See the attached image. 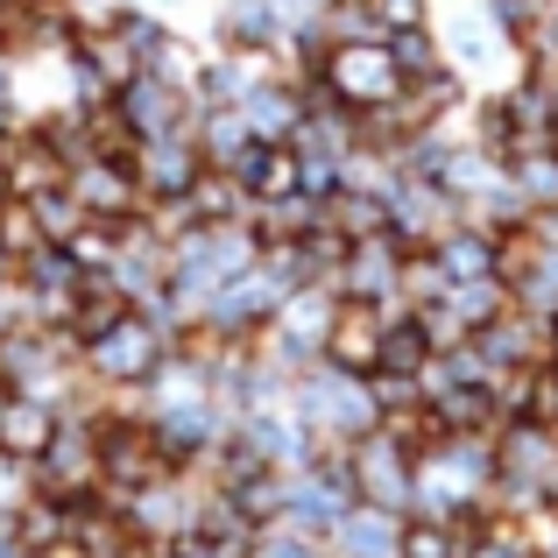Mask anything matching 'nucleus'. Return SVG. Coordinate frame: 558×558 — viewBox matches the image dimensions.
<instances>
[{
  "label": "nucleus",
  "instance_id": "f257e3e1",
  "mask_svg": "<svg viewBox=\"0 0 558 558\" xmlns=\"http://www.w3.org/2000/svg\"><path fill=\"white\" fill-rule=\"evenodd\" d=\"M495 495V432H438L410 466V517H474Z\"/></svg>",
  "mask_w": 558,
  "mask_h": 558
},
{
  "label": "nucleus",
  "instance_id": "f03ea898",
  "mask_svg": "<svg viewBox=\"0 0 558 558\" xmlns=\"http://www.w3.org/2000/svg\"><path fill=\"white\" fill-rule=\"evenodd\" d=\"M290 417L312 432V452H318V446H354L361 432H375L381 403H375L368 375H347V368H332V361H312L304 375H290Z\"/></svg>",
  "mask_w": 558,
  "mask_h": 558
},
{
  "label": "nucleus",
  "instance_id": "7ed1b4c3",
  "mask_svg": "<svg viewBox=\"0 0 558 558\" xmlns=\"http://www.w3.org/2000/svg\"><path fill=\"white\" fill-rule=\"evenodd\" d=\"M93 432H99V495H107V502L128 509V495H142V488H156V481L184 474L149 417H99Z\"/></svg>",
  "mask_w": 558,
  "mask_h": 558
},
{
  "label": "nucleus",
  "instance_id": "20e7f679",
  "mask_svg": "<svg viewBox=\"0 0 558 558\" xmlns=\"http://www.w3.org/2000/svg\"><path fill=\"white\" fill-rule=\"evenodd\" d=\"M340 312V290L332 283H304L276 304V318L262 326V361H276L283 375H304L312 361H326V332Z\"/></svg>",
  "mask_w": 558,
  "mask_h": 558
},
{
  "label": "nucleus",
  "instance_id": "39448f33",
  "mask_svg": "<svg viewBox=\"0 0 558 558\" xmlns=\"http://www.w3.org/2000/svg\"><path fill=\"white\" fill-rule=\"evenodd\" d=\"M163 361H170V326H163V318H149V312L135 304L121 326H107L99 340H85L78 368L113 389V381H149Z\"/></svg>",
  "mask_w": 558,
  "mask_h": 558
},
{
  "label": "nucleus",
  "instance_id": "423d86ee",
  "mask_svg": "<svg viewBox=\"0 0 558 558\" xmlns=\"http://www.w3.org/2000/svg\"><path fill=\"white\" fill-rule=\"evenodd\" d=\"M318 85H326L340 107H354V113L403 99V71H396V57H389V43H381V36L375 43H332Z\"/></svg>",
  "mask_w": 558,
  "mask_h": 558
},
{
  "label": "nucleus",
  "instance_id": "0eeeda50",
  "mask_svg": "<svg viewBox=\"0 0 558 558\" xmlns=\"http://www.w3.org/2000/svg\"><path fill=\"white\" fill-rule=\"evenodd\" d=\"M381 198H389V233L403 247H432L438 233H452L466 219L460 198H452L446 184H438V178H417V170H403V163H396V178H389Z\"/></svg>",
  "mask_w": 558,
  "mask_h": 558
},
{
  "label": "nucleus",
  "instance_id": "6e6552de",
  "mask_svg": "<svg viewBox=\"0 0 558 558\" xmlns=\"http://www.w3.org/2000/svg\"><path fill=\"white\" fill-rule=\"evenodd\" d=\"M410 466H417V452H410L403 438H389L381 424H375V432H361L354 446H347V474H354V502L396 509V517H410Z\"/></svg>",
  "mask_w": 558,
  "mask_h": 558
},
{
  "label": "nucleus",
  "instance_id": "1a4fd4ad",
  "mask_svg": "<svg viewBox=\"0 0 558 558\" xmlns=\"http://www.w3.org/2000/svg\"><path fill=\"white\" fill-rule=\"evenodd\" d=\"M36 488L57 495V502H93L99 495V432L78 417H57V438L36 452Z\"/></svg>",
  "mask_w": 558,
  "mask_h": 558
},
{
  "label": "nucleus",
  "instance_id": "9d476101",
  "mask_svg": "<svg viewBox=\"0 0 558 558\" xmlns=\"http://www.w3.org/2000/svg\"><path fill=\"white\" fill-rule=\"evenodd\" d=\"M121 113L135 121V135L142 142H156V135H198V93H191L184 78H163V71H142V78H128L121 93Z\"/></svg>",
  "mask_w": 558,
  "mask_h": 558
},
{
  "label": "nucleus",
  "instance_id": "9b49d317",
  "mask_svg": "<svg viewBox=\"0 0 558 558\" xmlns=\"http://www.w3.org/2000/svg\"><path fill=\"white\" fill-rule=\"evenodd\" d=\"M403 255H410V247L396 241L389 227L368 233V241H347V262H340V276H332V290H340V298H354V304L410 312V304L396 298V283H403Z\"/></svg>",
  "mask_w": 558,
  "mask_h": 558
},
{
  "label": "nucleus",
  "instance_id": "f8f14e48",
  "mask_svg": "<svg viewBox=\"0 0 558 558\" xmlns=\"http://www.w3.org/2000/svg\"><path fill=\"white\" fill-rule=\"evenodd\" d=\"M64 191L78 198L85 219H113V227H128V219L142 213V184H135V163H128V156H85V163H71Z\"/></svg>",
  "mask_w": 558,
  "mask_h": 558
},
{
  "label": "nucleus",
  "instance_id": "ddd939ff",
  "mask_svg": "<svg viewBox=\"0 0 558 558\" xmlns=\"http://www.w3.org/2000/svg\"><path fill=\"white\" fill-rule=\"evenodd\" d=\"M474 347H481V361H488L495 375H502V368H545V361H558L551 318L545 312H523V304H509L502 318H488V326L474 332Z\"/></svg>",
  "mask_w": 558,
  "mask_h": 558
},
{
  "label": "nucleus",
  "instance_id": "4468645a",
  "mask_svg": "<svg viewBox=\"0 0 558 558\" xmlns=\"http://www.w3.org/2000/svg\"><path fill=\"white\" fill-rule=\"evenodd\" d=\"M128 163H135L142 205H149V198H184L205 156H198V135H156V142H142Z\"/></svg>",
  "mask_w": 558,
  "mask_h": 558
},
{
  "label": "nucleus",
  "instance_id": "2eb2a0df",
  "mask_svg": "<svg viewBox=\"0 0 558 558\" xmlns=\"http://www.w3.org/2000/svg\"><path fill=\"white\" fill-rule=\"evenodd\" d=\"M326 361H332V368H347V375H375V361H381V304L340 298L332 332H326Z\"/></svg>",
  "mask_w": 558,
  "mask_h": 558
},
{
  "label": "nucleus",
  "instance_id": "dca6fc26",
  "mask_svg": "<svg viewBox=\"0 0 558 558\" xmlns=\"http://www.w3.org/2000/svg\"><path fill=\"white\" fill-rule=\"evenodd\" d=\"M396 545H403V517H396V509H375V502H354L326 537L332 558H396Z\"/></svg>",
  "mask_w": 558,
  "mask_h": 558
},
{
  "label": "nucleus",
  "instance_id": "f3484780",
  "mask_svg": "<svg viewBox=\"0 0 558 558\" xmlns=\"http://www.w3.org/2000/svg\"><path fill=\"white\" fill-rule=\"evenodd\" d=\"M227 170L247 184V198H290V191H304V163L290 142H247Z\"/></svg>",
  "mask_w": 558,
  "mask_h": 558
},
{
  "label": "nucleus",
  "instance_id": "a211bd4d",
  "mask_svg": "<svg viewBox=\"0 0 558 558\" xmlns=\"http://www.w3.org/2000/svg\"><path fill=\"white\" fill-rule=\"evenodd\" d=\"M50 438H57V403H43L28 389H0V452L36 460Z\"/></svg>",
  "mask_w": 558,
  "mask_h": 558
},
{
  "label": "nucleus",
  "instance_id": "6ab92c4d",
  "mask_svg": "<svg viewBox=\"0 0 558 558\" xmlns=\"http://www.w3.org/2000/svg\"><path fill=\"white\" fill-rule=\"evenodd\" d=\"M241 113H247V128H255V142H290L298 121H304V85H290V78L269 71V78L241 99Z\"/></svg>",
  "mask_w": 558,
  "mask_h": 558
},
{
  "label": "nucleus",
  "instance_id": "aec40b11",
  "mask_svg": "<svg viewBox=\"0 0 558 558\" xmlns=\"http://www.w3.org/2000/svg\"><path fill=\"white\" fill-rule=\"evenodd\" d=\"M191 219H198V227H227V219H247V184L233 178L227 163H198V178H191Z\"/></svg>",
  "mask_w": 558,
  "mask_h": 558
},
{
  "label": "nucleus",
  "instance_id": "412c9836",
  "mask_svg": "<svg viewBox=\"0 0 558 558\" xmlns=\"http://www.w3.org/2000/svg\"><path fill=\"white\" fill-rule=\"evenodd\" d=\"M318 219H326L332 233H347V241H368V233L389 227V198L368 191V184H340V191L318 198Z\"/></svg>",
  "mask_w": 558,
  "mask_h": 558
},
{
  "label": "nucleus",
  "instance_id": "4be33fe9",
  "mask_svg": "<svg viewBox=\"0 0 558 558\" xmlns=\"http://www.w3.org/2000/svg\"><path fill=\"white\" fill-rule=\"evenodd\" d=\"M247 227H255V241H304V233L318 227V198L312 191H290V198H255L247 205Z\"/></svg>",
  "mask_w": 558,
  "mask_h": 558
},
{
  "label": "nucleus",
  "instance_id": "5701e85b",
  "mask_svg": "<svg viewBox=\"0 0 558 558\" xmlns=\"http://www.w3.org/2000/svg\"><path fill=\"white\" fill-rule=\"evenodd\" d=\"M432 262L460 283V276H495V233L474 227V219H460L452 233H438L432 241Z\"/></svg>",
  "mask_w": 558,
  "mask_h": 558
},
{
  "label": "nucleus",
  "instance_id": "b1692460",
  "mask_svg": "<svg viewBox=\"0 0 558 558\" xmlns=\"http://www.w3.org/2000/svg\"><path fill=\"white\" fill-rule=\"evenodd\" d=\"M509 184H517V198L531 205V213L558 205V142H537V149L509 156Z\"/></svg>",
  "mask_w": 558,
  "mask_h": 558
},
{
  "label": "nucleus",
  "instance_id": "393cba45",
  "mask_svg": "<svg viewBox=\"0 0 558 558\" xmlns=\"http://www.w3.org/2000/svg\"><path fill=\"white\" fill-rule=\"evenodd\" d=\"M78 121H85V149H93V156H135L142 149V135H135V121L121 113V99H85Z\"/></svg>",
  "mask_w": 558,
  "mask_h": 558
},
{
  "label": "nucleus",
  "instance_id": "a878e982",
  "mask_svg": "<svg viewBox=\"0 0 558 558\" xmlns=\"http://www.w3.org/2000/svg\"><path fill=\"white\" fill-rule=\"evenodd\" d=\"M389 57H396V71H403V85H417V78H432V71H446V50H438V28L432 22H417V28H389Z\"/></svg>",
  "mask_w": 558,
  "mask_h": 558
},
{
  "label": "nucleus",
  "instance_id": "bb28decb",
  "mask_svg": "<svg viewBox=\"0 0 558 558\" xmlns=\"http://www.w3.org/2000/svg\"><path fill=\"white\" fill-rule=\"evenodd\" d=\"M247 142H255V128H247L241 107H205L198 113V156L205 163H233Z\"/></svg>",
  "mask_w": 558,
  "mask_h": 558
},
{
  "label": "nucleus",
  "instance_id": "cd10ccee",
  "mask_svg": "<svg viewBox=\"0 0 558 558\" xmlns=\"http://www.w3.org/2000/svg\"><path fill=\"white\" fill-rule=\"evenodd\" d=\"M247 558H332L326 551V537H312V531H298V523H255V537H247Z\"/></svg>",
  "mask_w": 558,
  "mask_h": 558
},
{
  "label": "nucleus",
  "instance_id": "c85d7f7f",
  "mask_svg": "<svg viewBox=\"0 0 558 558\" xmlns=\"http://www.w3.org/2000/svg\"><path fill=\"white\" fill-rule=\"evenodd\" d=\"M312 28H318L326 43H375V36H381V22H375L368 0H326Z\"/></svg>",
  "mask_w": 558,
  "mask_h": 558
},
{
  "label": "nucleus",
  "instance_id": "c756f323",
  "mask_svg": "<svg viewBox=\"0 0 558 558\" xmlns=\"http://www.w3.org/2000/svg\"><path fill=\"white\" fill-rule=\"evenodd\" d=\"M509 298L523 304V312H558V241H545V255L531 262V269L517 276V283H509Z\"/></svg>",
  "mask_w": 558,
  "mask_h": 558
},
{
  "label": "nucleus",
  "instance_id": "7c9ffc66",
  "mask_svg": "<svg viewBox=\"0 0 558 558\" xmlns=\"http://www.w3.org/2000/svg\"><path fill=\"white\" fill-rule=\"evenodd\" d=\"M64 255L78 262L85 276H99V269H107L113 255H121V227H113V219H85V227L71 233V241H64Z\"/></svg>",
  "mask_w": 558,
  "mask_h": 558
},
{
  "label": "nucleus",
  "instance_id": "2f4dec72",
  "mask_svg": "<svg viewBox=\"0 0 558 558\" xmlns=\"http://www.w3.org/2000/svg\"><path fill=\"white\" fill-rule=\"evenodd\" d=\"M28 205H36V227H43V241H57V247H64V241H71V233H78V227H85V213H78V198H71V191H64V184H50V191H36V198H28Z\"/></svg>",
  "mask_w": 558,
  "mask_h": 558
},
{
  "label": "nucleus",
  "instance_id": "473e14b6",
  "mask_svg": "<svg viewBox=\"0 0 558 558\" xmlns=\"http://www.w3.org/2000/svg\"><path fill=\"white\" fill-rule=\"evenodd\" d=\"M0 247H8L14 262L43 247V227H36V205H28V198H8V205H0Z\"/></svg>",
  "mask_w": 558,
  "mask_h": 558
},
{
  "label": "nucleus",
  "instance_id": "72a5a7b5",
  "mask_svg": "<svg viewBox=\"0 0 558 558\" xmlns=\"http://www.w3.org/2000/svg\"><path fill=\"white\" fill-rule=\"evenodd\" d=\"M22 495H36V460H14V452H0V509H14Z\"/></svg>",
  "mask_w": 558,
  "mask_h": 558
},
{
  "label": "nucleus",
  "instance_id": "f704fd0d",
  "mask_svg": "<svg viewBox=\"0 0 558 558\" xmlns=\"http://www.w3.org/2000/svg\"><path fill=\"white\" fill-rule=\"evenodd\" d=\"M368 8H375L381 36H389V28H417V22H432V0H368Z\"/></svg>",
  "mask_w": 558,
  "mask_h": 558
},
{
  "label": "nucleus",
  "instance_id": "c9c22d12",
  "mask_svg": "<svg viewBox=\"0 0 558 558\" xmlns=\"http://www.w3.org/2000/svg\"><path fill=\"white\" fill-rule=\"evenodd\" d=\"M14 318H22V290H14V283H0V332H8Z\"/></svg>",
  "mask_w": 558,
  "mask_h": 558
},
{
  "label": "nucleus",
  "instance_id": "e433bc0d",
  "mask_svg": "<svg viewBox=\"0 0 558 558\" xmlns=\"http://www.w3.org/2000/svg\"><path fill=\"white\" fill-rule=\"evenodd\" d=\"M14 14H22V8H14V0H0V50H8V36H14Z\"/></svg>",
  "mask_w": 558,
  "mask_h": 558
},
{
  "label": "nucleus",
  "instance_id": "4c0bfd02",
  "mask_svg": "<svg viewBox=\"0 0 558 558\" xmlns=\"http://www.w3.org/2000/svg\"><path fill=\"white\" fill-rule=\"evenodd\" d=\"M135 8H149V14H163V22H170V14H178L184 0H135Z\"/></svg>",
  "mask_w": 558,
  "mask_h": 558
},
{
  "label": "nucleus",
  "instance_id": "58836bf2",
  "mask_svg": "<svg viewBox=\"0 0 558 558\" xmlns=\"http://www.w3.org/2000/svg\"><path fill=\"white\" fill-rule=\"evenodd\" d=\"M71 8H78V22H85V14H99V8H107V0H71Z\"/></svg>",
  "mask_w": 558,
  "mask_h": 558
},
{
  "label": "nucleus",
  "instance_id": "ea45409f",
  "mask_svg": "<svg viewBox=\"0 0 558 558\" xmlns=\"http://www.w3.org/2000/svg\"><path fill=\"white\" fill-rule=\"evenodd\" d=\"M14 198V191H8V163H0V205H8Z\"/></svg>",
  "mask_w": 558,
  "mask_h": 558
},
{
  "label": "nucleus",
  "instance_id": "a19ab883",
  "mask_svg": "<svg viewBox=\"0 0 558 558\" xmlns=\"http://www.w3.org/2000/svg\"><path fill=\"white\" fill-rule=\"evenodd\" d=\"M551 347H558V312H551Z\"/></svg>",
  "mask_w": 558,
  "mask_h": 558
},
{
  "label": "nucleus",
  "instance_id": "79ce46f5",
  "mask_svg": "<svg viewBox=\"0 0 558 558\" xmlns=\"http://www.w3.org/2000/svg\"><path fill=\"white\" fill-rule=\"evenodd\" d=\"M551 396H558V361H551Z\"/></svg>",
  "mask_w": 558,
  "mask_h": 558
},
{
  "label": "nucleus",
  "instance_id": "37998d69",
  "mask_svg": "<svg viewBox=\"0 0 558 558\" xmlns=\"http://www.w3.org/2000/svg\"><path fill=\"white\" fill-rule=\"evenodd\" d=\"M14 8H36V0H14Z\"/></svg>",
  "mask_w": 558,
  "mask_h": 558
}]
</instances>
